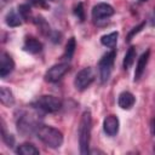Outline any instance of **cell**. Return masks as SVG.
<instances>
[{
  "label": "cell",
  "instance_id": "6da1fadb",
  "mask_svg": "<svg viewBox=\"0 0 155 155\" xmlns=\"http://www.w3.org/2000/svg\"><path fill=\"white\" fill-rule=\"evenodd\" d=\"M36 137L47 147L50 148H59L63 144V133L52 126L47 125H39L35 132Z\"/></svg>",
  "mask_w": 155,
  "mask_h": 155
},
{
  "label": "cell",
  "instance_id": "7a4b0ae2",
  "mask_svg": "<svg viewBox=\"0 0 155 155\" xmlns=\"http://www.w3.org/2000/svg\"><path fill=\"white\" fill-rule=\"evenodd\" d=\"M91 130H92V116L91 113L86 110L82 113L79 125V145H80V153L82 155L88 153Z\"/></svg>",
  "mask_w": 155,
  "mask_h": 155
},
{
  "label": "cell",
  "instance_id": "3957f363",
  "mask_svg": "<svg viewBox=\"0 0 155 155\" xmlns=\"http://www.w3.org/2000/svg\"><path fill=\"white\" fill-rule=\"evenodd\" d=\"M33 105L40 110H44L46 113H56L62 108V101L54 96H50V94H45L39 97Z\"/></svg>",
  "mask_w": 155,
  "mask_h": 155
},
{
  "label": "cell",
  "instance_id": "277c9868",
  "mask_svg": "<svg viewBox=\"0 0 155 155\" xmlns=\"http://www.w3.org/2000/svg\"><path fill=\"white\" fill-rule=\"evenodd\" d=\"M116 53L115 51L108 52L107 54H104L99 63H98V69H99V78L102 82H107L110 78L111 70H113V65H114V61H115Z\"/></svg>",
  "mask_w": 155,
  "mask_h": 155
},
{
  "label": "cell",
  "instance_id": "5b68a950",
  "mask_svg": "<svg viewBox=\"0 0 155 155\" xmlns=\"http://www.w3.org/2000/svg\"><path fill=\"white\" fill-rule=\"evenodd\" d=\"M96 75H94V70L91 68V67H86L84 69H81L76 76H75V80H74V85H75V88L78 91H84L86 90L94 80Z\"/></svg>",
  "mask_w": 155,
  "mask_h": 155
},
{
  "label": "cell",
  "instance_id": "8992f818",
  "mask_svg": "<svg viewBox=\"0 0 155 155\" xmlns=\"http://www.w3.org/2000/svg\"><path fill=\"white\" fill-rule=\"evenodd\" d=\"M38 127H39V124L33 117V115L24 114L17 121V130L23 136H29L33 132H36V128Z\"/></svg>",
  "mask_w": 155,
  "mask_h": 155
},
{
  "label": "cell",
  "instance_id": "52a82bcc",
  "mask_svg": "<svg viewBox=\"0 0 155 155\" xmlns=\"http://www.w3.org/2000/svg\"><path fill=\"white\" fill-rule=\"evenodd\" d=\"M114 13H115L114 7L107 2H99L92 8V18L94 21H102L105 18H109Z\"/></svg>",
  "mask_w": 155,
  "mask_h": 155
},
{
  "label": "cell",
  "instance_id": "ba28073f",
  "mask_svg": "<svg viewBox=\"0 0 155 155\" xmlns=\"http://www.w3.org/2000/svg\"><path fill=\"white\" fill-rule=\"evenodd\" d=\"M69 70L68 63H58L52 65L45 74V79L48 82H57L67 71Z\"/></svg>",
  "mask_w": 155,
  "mask_h": 155
},
{
  "label": "cell",
  "instance_id": "9c48e42d",
  "mask_svg": "<svg viewBox=\"0 0 155 155\" xmlns=\"http://www.w3.org/2000/svg\"><path fill=\"white\" fill-rule=\"evenodd\" d=\"M13 69H15V62L12 57L8 53L2 52L0 56V76L6 78L8 74L12 73Z\"/></svg>",
  "mask_w": 155,
  "mask_h": 155
},
{
  "label": "cell",
  "instance_id": "30bf717a",
  "mask_svg": "<svg viewBox=\"0 0 155 155\" xmlns=\"http://www.w3.org/2000/svg\"><path fill=\"white\" fill-rule=\"evenodd\" d=\"M119 126H120V122L117 116L115 115H108L103 121V130L110 137L115 136L119 132Z\"/></svg>",
  "mask_w": 155,
  "mask_h": 155
},
{
  "label": "cell",
  "instance_id": "8fae6325",
  "mask_svg": "<svg viewBox=\"0 0 155 155\" xmlns=\"http://www.w3.org/2000/svg\"><path fill=\"white\" fill-rule=\"evenodd\" d=\"M149 56H150V50H147L138 58V62H137V65H136V70H134V81H138L142 78V75H143V73L145 70V67L148 64Z\"/></svg>",
  "mask_w": 155,
  "mask_h": 155
},
{
  "label": "cell",
  "instance_id": "7c38bea8",
  "mask_svg": "<svg viewBox=\"0 0 155 155\" xmlns=\"http://www.w3.org/2000/svg\"><path fill=\"white\" fill-rule=\"evenodd\" d=\"M134 102H136V98L134 96L128 92V91H124L119 94V98H117V104L121 109H125V110H128L131 109L133 105H134Z\"/></svg>",
  "mask_w": 155,
  "mask_h": 155
},
{
  "label": "cell",
  "instance_id": "4fadbf2b",
  "mask_svg": "<svg viewBox=\"0 0 155 155\" xmlns=\"http://www.w3.org/2000/svg\"><path fill=\"white\" fill-rule=\"evenodd\" d=\"M23 50H24L25 52L31 53V54H36V53L41 52V50H42V44H41L38 39L30 36V38H27V39H25V41H24V44H23Z\"/></svg>",
  "mask_w": 155,
  "mask_h": 155
},
{
  "label": "cell",
  "instance_id": "5bb4252c",
  "mask_svg": "<svg viewBox=\"0 0 155 155\" xmlns=\"http://www.w3.org/2000/svg\"><path fill=\"white\" fill-rule=\"evenodd\" d=\"M0 101L5 107H8V108L12 107L15 104V97H13L12 91L5 86H1L0 87Z\"/></svg>",
  "mask_w": 155,
  "mask_h": 155
},
{
  "label": "cell",
  "instance_id": "9a60e30c",
  "mask_svg": "<svg viewBox=\"0 0 155 155\" xmlns=\"http://www.w3.org/2000/svg\"><path fill=\"white\" fill-rule=\"evenodd\" d=\"M17 154L21 155H39V149L31 143H23L16 149Z\"/></svg>",
  "mask_w": 155,
  "mask_h": 155
},
{
  "label": "cell",
  "instance_id": "2e32d148",
  "mask_svg": "<svg viewBox=\"0 0 155 155\" xmlns=\"http://www.w3.org/2000/svg\"><path fill=\"white\" fill-rule=\"evenodd\" d=\"M6 24L7 25H10V27H18V25H21V23H22V16L19 15V12L17 13L16 11H13V10H11V11H8L7 12V15H6Z\"/></svg>",
  "mask_w": 155,
  "mask_h": 155
},
{
  "label": "cell",
  "instance_id": "e0dca14e",
  "mask_svg": "<svg viewBox=\"0 0 155 155\" xmlns=\"http://www.w3.org/2000/svg\"><path fill=\"white\" fill-rule=\"evenodd\" d=\"M117 36H119V33L117 31H113V33H109L107 35H103L101 38V42L102 45L107 46V47H115L116 46V42H117Z\"/></svg>",
  "mask_w": 155,
  "mask_h": 155
},
{
  "label": "cell",
  "instance_id": "ac0fdd59",
  "mask_svg": "<svg viewBox=\"0 0 155 155\" xmlns=\"http://www.w3.org/2000/svg\"><path fill=\"white\" fill-rule=\"evenodd\" d=\"M134 59H136V47L134 46H131L127 50L126 54H125V58H124V68L126 70H128L132 67Z\"/></svg>",
  "mask_w": 155,
  "mask_h": 155
},
{
  "label": "cell",
  "instance_id": "d6986e66",
  "mask_svg": "<svg viewBox=\"0 0 155 155\" xmlns=\"http://www.w3.org/2000/svg\"><path fill=\"white\" fill-rule=\"evenodd\" d=\"M75 48H76V41H75V38H70L65 45V51H64V58L65 59H71L73 56H74V52H75Z\"/></svg>",
  "mask_w": 155,
  "mask_h": 155
},
{
  "label": "cell",
  "instance_id": "ffe728a7",
  "mask_svg": "<svg viewBox=\"0 0 155 155\" xmlns=\"http://www.w3.org/2000/svg\"><path fill=\"white\" fill-rule=\"evenodd\" d=\"M2 140H4L8 147H13V144H15V138H13L12 134H10V133L6 132L4 121H2Z\"/></svg>",
  "mask_w": 155,
  "mask_h": 155
},
{
  "label": "cell",
  "instance_id": "44dd1931",
  "mask_svg": "<svg viewBox=\"0 0 155 155\" xmlns=\"http://www.w3.org/2000/svg\"><path fill=\"white\" fill-rule=\"evenodd\" d=\"M18 12L22 16L23 19H29V16H30V6L28 4H23V5H21L18 7Z\"/></svg>",
  "mask_w": 155,
  "mask_h": 155
},
{
  "label": "cell",
  "instance_id": "7402d4cb",
  "mask_svg": "<svg viewBox=\"0 0 155 155\" xmlns=\"http://www.w3.org/2000/svg\"><path fill=\"white\" fill-rule=\"evenodd\" d=\"M35 23L38 24V27L40 28V30H41V33L42 34H48L50 33V25L45 22V19L44 18H38L36 21H35Z\"/></svg>",
  "mask_w": 155,
  "mask_h": 155
},
{
  "label": "cell",
  "instance_id": "603a6c76",
  "mask_svg": "<svg viewBox=\"0 0 155 155\" xmlns=\"http://www.w3.org/2000/svg\"><path fill=\"white\" fill-rule=\"evenodd\" d=\"M75 16L82 22L84 19H85V11H84V6H82V4L81 2H79L76 6H75Z\"/></svg>",
  "mask_w": 155,
  "mask_h": 155
},
{
  "label": "cell",
  "instance_id": "cb8c5ba5",
  "mask_svg": "<svg viewBox=\"0 0 155 155\" xmlns=\"http://www.w3.org/2000/svg\"><path fill=\"white\" fill-rule=\"evenodd\" d=\"M144 27H145V22H142V23H140L139 25L134 27V28H133V29H132V30H131V31L128 33V35H127V39H126V40H127V41L132 40V38H133V36H134V35H136L137 33H139V31H140V30H142V29H143Z\"/></svg>",
  "mask_w": 155,
  "mask_h": 155
},
{
  "label": "cell",
  "instance_id": "d4e9b609",
  "mask_svg": "<svg viewBox=\"0 0 155 155\" xmlns=\"http://www.w3.org/2000/svg\"><path fill=\"white\" fill-rule=\"evenodd\" d=\"M151 132H153V134H155V119L151 122Z\"/></svg>",
  "mask_w": 155,
  "mask_h": 155
},
{
  "label": "cell",
  "instance_id": "484cf974",
  "mask_svg": "<svg viewBox=\"0 0 155 155\" xmlns=\"http://www.w3.org/2000/svg\"><path fill=\"white\" fill-rule=\"evenodd\" d=\"M140 1H148V0H140Z\"/></svg>",
  "mask_w": 155,
  "mask_h": 155
},
{
  "label": "cell",
  "instance_id": "4316f807",
  "mask_svg": "<svg viewBox=\"0 0 155 155\" xmlns=\"http://www.w3.org/2000/svg\"><path fill=\"white\" fill-rule=\"evenodd\" d=\"M2 1H7V0H2Z\"/></svg>",
  "mask_w": 155,
  "mask_h": 155
},
{
  "label": "cell",
  "instance_id": "83f0119b",
  "mask_svg": "<svg viewBox=\"0 0 155 155\" xmlns=\"http://www.w3.org/2000/svg\"><path fill=\"white\" fill-rule=\"evenodd\" d=\"M154 15H155V10H154Z\"/></svg>",
  "mask_w": 155,
  "mask_h": 155
}]
</instances>
